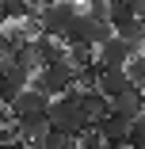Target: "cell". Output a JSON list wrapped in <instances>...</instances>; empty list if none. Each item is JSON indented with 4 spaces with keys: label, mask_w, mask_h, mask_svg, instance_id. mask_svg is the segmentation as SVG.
<instances>
[{
    "label": "cell",
    "mask_w": 145,
    "mask_h": 149,
    "mask_svg": "<svg viewBox=\"0 0 145 149\" xmlns=\"http://www.w3.org/2000/svg\"><path fill=\"white\" fill-rule=\"evenodd\" d=\"M50 123H53V130H61V134H69V138H84L96 123L88 118V111L80 107V92L76 88H69L65 96H57V100H50Z\"/></svg>",
    "instance_id": "6da1fadb"
},
{
    "label": "cell",
    "mask_w": 145,
    "mask_h": 149,
    "mask_svg": "<svg viewBox=\"0 0 145 149\" xmlns=\"http://www.w3.org/2000/svg\"><path fill=\"white\" fill-rule=\"evenodd\" d=\"M76 84H80V73L73 69L69 57H61V61H53V65H42V69L31 77V88H38V92L50 96V100L65 96L69 88H76Z\"/></svg>",
    "instance_id": "7a4b0ae2"
},
{
    "label": "cell",
    "mask_w": 145,
    "mask_h": 149,
    "mask_svg": "<svg viewBox=\"0 0 145 149\" xmlns=\"http://www.w3.org/2000/svg\"><path fill=\"white\" fill-rule=\"evenodd\" d=\"M80 12H76V0H53V4H46V8H38V35H50V38H61L65 42V35H69V27H73V19H76Z\"/></svg>",
    "instance_id": "3957f363"
},
{
    "label": "cell",
    "mask_w": 145,
    "mask_h": 149,
    "mask_svg": "<svg viewBox=\"0 0 145 149\" xmlns=\"http://www.w3.org/2000/svg\"><path fill=\"white\" fill-rule=\"evenodd\" d=\"M137 50H141V46L126 42L122 35H111L107 42L96 46V65H99V69H126V61H130Z\"/></svg>",
    "instance_id": "277c9868"
},
{
    "label": "cell",
    "mask_w": 145,
    "mask_h": 149,
    "mask_svg": "<svg viewBox=\"0 0 145 149\" xmlns=\"http://www.w3.org/2000/svg\"><path fill=\"white\" fill-rule=\"evenodd\" d=\"M15 123V138L27 145V149H42L46 138L53 134V123H50V115H35V118H12Z\"/></svg>",
    "instance_id": "5b68a950"
},
{
    "label": "cell",
    "mask_w": 145,
    "mask_h": 149,
    "mask_svg": "<svg viewBox=\"0 0 145 149\" xmlns=\"http://www.w3.org/2000/svg\"><path fill=\"white\" fill-rule=\"evenodd\" d=\"M46 111H50V96H42L38 88H31V84L8 103V115L12 118H35V115H46Z\"/></svg>",
    "instance_id": "8992f818"
},
{
    "label": "cell",
    "mask_w": 145,
    "mask_h": 149,
    "mask_svg": "<svg viewBox=\"0 0 145 149\" xmlns=\"http://www.w3.org/2000/svg\"><path fill=\"white\" fill-rule=\"evenodd\" d=\"M96 88H99L107 100H119L122 92L134 88V80L126 77V69H99V73H96Z\"/></svg>",
    "instance_id": "52a82bcc"
},
{
    "label": "cell",
    "mask_w": 145,
    "mask_h": 149,
    "mask_svg": "<svg viewBox=\"0 0 145 149\" xmlns=\"http://www.w3.org/2000/svg\"><path fill=\"white\" fill-rule=\"evenodd\" d=\"M96 134L111 145V141H130V118L119 115V111H107L99 123H96Z\"/></svg>",
    "instance_id": "ba28073f"
},
{
    "label": "cell",
    "mask_w": 145,
    "mask_h": 149,
    "mask_svg": "<svg viewBox=\"0 0 145 149\" xmlns=\"http://www.w3.org/2000/svg\"><path fill=\"white\" fill-rule=\"evenodd\" d=\"M31 50L38 57V65H53V61H61V57L69 54V46L61 38H50V35H35L31 38Z\"/></svg>",
    "instance_id": "9c48e42d"
},
{
    "label": "cell",
    "mask_w": 145,
    "mask_h": 149,
    "mask_svg": "<svg viewBox=\"0 0 145 149\" xmlns=\"http://www.w3.org/2000/svg\"><path fill=\"white\" fill-rule=\"evenodd\" d=\"M111 111L126 115L130 123H134V118H141V115H145V88H130V92H122L119 100H111Z\"/></svg>",
    "instance_id": "30bf717a"
},
{
    "label": "cell",
    "mask_w": 145,
    "mask_h": 149,
    "mask_svg": "<svg viewBox=\"0 0 145 149\" xmlns=\"http://www.w3.org/2000/svg\"><path fill=\"white\" fill-rule=\"evenodd\" d=\"M76 92H80V107L88 111V118H92V123H99V118L111 111V100L99 92V88H76Z\"/></svg>",
    "instance_id": "8fae6325"
},
{
    "label": "cell",
    "mask_w": 145,
    "mask_h": 149,
    "mask_svg": "<svg viewBox=\"0 0 145 149\" xmlns=\"http://www.w3.org/2000/svg\"><path fill=\"white\" fill-rule=\"evenodd\" d=\"M4 15H8V23H27V19H35L38 15V8L31 4V0H4Z\"/></svg>",
    "instance_id": "7c38bea8"
},
{
    "label": "cell",
    "mask_w": 145,
    "mask_h": 149,
    "mask_svg": "<svg viewBox=\"0 0 145 149\" xmlns=\"http://www.w3.org/2000/svg\"><path fill=\"white\" fill-rule=\"evenodd\" d=\"M114 35H122L126 42L141 46V42H145V15H134V19H126V23H119V27H114Z\"/></svg>",
    "instance_id": "4fadbf2b"
},
{
    "label": "cell",
    "mask_w": 145,
    "mask_h": 149,
    "mask_svg": "<svg viewBox=\"0 0 145 149\" xmlns=\"http://www.w3.org/2000/svg\"><path fill=\"white\" fill-rule=\"evenodd\" d=\"M126 77L134 80V88H145V54H141V50L126 61Z\"/></svg>",
    "instance_id": "5bb4252c"
},
{
    "label": "cell",
    "mask_w": 145,
    "mask_h": 149,
    "mask_svg": "<svg viewBox=\"0 0 145 149\" xmlns=\"http://www.w3.org/2000/svg\"><path fill=\"white\" fill-rule=\"evenodd\" d=\"M130 145L134 149H145V115L130 123Z\"/></svg>",
    "instance_id": "9a60e30c"
},
{
    "label": "cell",
    "mask_w": 145,
    "mask_h": 149,
    "mask_svg": "<svg viewBox=\"0 0 145 149\" xmlns=\"http://www.w3.org/2000/svg\"><path fill=\"white\" fill-rule=\"evenodd\" d=\"M76 149H107V141H103V138L96 134V126H92L84 138H76Z\"/></svg>",
    "instance_id": "2e32d148"
},
{
    "label": "cell",
    "mask_w": 145,
    "mask_h": 149,
    "mask_svg": "<svg viewBox=\"0 0 145 149\" xmlns=\"http://www.w3.org/2000/svg\"><path fill=\"white\" fill-rule=\"evenodd\" d=\"M4 118H8V103H0V126H4Z\"/></svg>",
    "instance_id": "e0dca14e"
},
{
    "label": "cell",
    "mask_w": 145,
    "mask_h": 149,
    "mask_svg": "<svg viewBox=\"0 0 145 149\" xmlns=\"http://www.w3.org/2000/svg\"><path fill=\"white\" fill-rule=\"evenodd\" d=\"M31 4H35V8H46V4H53V0H31Z\"/></svg>",
    "instance_id": "ac0fdd59"
},
{
    "label": "cell",
    "mask_w": 145,
    "mask_h": 149,
    "mask_svg": "<svg viewBox=\"0 0 145 149\" xmlns=\"http://www.w3.org/2000/svg\"><path fill=\"white\" fill-rule=\"evenodd\" d=\"M0 27H8V15H4V8H0Z\"/></svg>",
    "instance_id": "d6986e66"
},
{
    "label": "cell",
    "mask_w": 145,
    "mask_h": 149,
    "mask_svg": "<svg viewBox=\"0 0 145 149\" xmlns=\"http://www.w3.org/2000/svg\"><path fill=\"white\" fill-rule=\"evenodd\" d=\"M141 54H145V42H141Z\"/></svg>",
    "instance_id": "ffe728a7"
},
{
    "label": "cell",
    "mask_w": 145,
    "mask_h": 149,
    "mask_svg": "<svg viewBox=\"0 0 145 149\" xmlns=\"http://www.w3.org/2000/svg\"><path fill=\"white\" fill-rule=\"evenodd\" d=\"M0 4H4V0H0Z\"/></svg>",
    "instance_id": "44dd1931"
}]
</instances>
